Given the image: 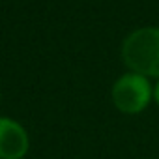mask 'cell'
Wrapping results in <instances>:
<instances>
[{
  "label": "cell",
  "instance_id": "1",
  "mask_svg": "<svg viewBox=\"0 0 159 159\" xmlns=\"http://www.w3.org/2000/svg\"><path fill=\"white\" fill-rule=\"evenodd\" d=\"M124 64L142 77H159V28L146 26L131 32L122 43Z\"/></svg>",
  "mask_w": 159,
  "mask_h": 159
},
{
  "label": "cell",
  "instance_id": "4",
  "mask_svg": "<svg viewBox=\"0 0 159 159\" xmlns=\"http://www.w3.org/2000/svg\"><path fill=\"white\" fill-rule=\"evenodd\" d=\"M153 99H155L157 105H159V81H157V84H155V88H153Z\"/></svg>",
  "mask_w": 159,
  "mask_h": 159
},
{
  "label": "cell",
  "instance_id": "2",
  "mask_svg": "<svg viewBox=\"0 0 159 159\" xmlns=\"http://www.w3.org/2000/svg\"><path fill=\"white\" fill-rule=\"evenodd\" d=\"M153 92L148 79L139 73H125L112 84V103L124 114H139L142 112Z\"/></svg>",
  "mask_w": 159,
  "mask_h": 159
},
{
  "label": "cell",
  "instance_id": "3",
  "mask_svg": "<svg viewBox=\"0 0 159 159\" xmlns=\"http://www.w3.org/2000/svg\"><path fill=\"white\" fill-rule=\"evenodd\" d=\"M28 148L26 129L11 118H0V159H23Z\"/></svg>",
  "mask_w": 159,
  "mask_h": 159
},
{
  "label": "cell",
  "instance_id": "5",
  "mask_svg": "<svg viewBox=\"0 0 159 159\" xmlns=\"http://www.w3.org/2000/svg\"><path fill=\"white\" fill-rule=\"evenodd\" d=\"M0 99H2V94H0Z\"/></svg>",
  "mask_w": 159,
  "mask_h": 159
}]
</instances>
